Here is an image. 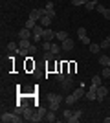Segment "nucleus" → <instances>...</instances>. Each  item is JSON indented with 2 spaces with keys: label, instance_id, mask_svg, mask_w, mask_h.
I'll use <instances>...</instances> for the list:
<instances>
[{
  "label": "nucleus",
  "instance_id": "1",
  "mask_svg": "<svg viewBox=\"0 0 110 123\" xmlns=\"http://www.w3.org/2000/svg\"><path fill=\"white\" fill-rule=\"evenodd\" d=\"M0 121L2 123H22L24 118H22V116H17L15 112H4L0 116Z\"/></svg>",
  "mask_w": 110,
  "mask_h": 123
},
{
  "label": "nucleus",
  "instance_id": "2",
  "mask_svg": "<svg viewBox=\"0 0 110 123\" xmlns=\"http://www.w3.org/2000/svg\"><path fill=\"white\" fill-rule=\"evenodd\" d=\"M46 108L44 107H37L35 108V112H33V118H31V123H39V121H42V119L46 118Z\"/></svg>",
  "mask_w": 110,
  "mask_h": 123
},
{
  "label": "nucleus",
  "instance_id": "3",
  "mask_svg": "<svg viewBox=\"0 0 110 123\" xmlns=\"http://www.w3.org/2000/svg\"><path fill=\"white\" fill-rule=\"evenodd\" d=\"M44 30H46V28H44L41 22H39V24L31 30V33H33V42H41V41H42V33H44Z\"/></svg>",
  "mask_w": 110,
  "mask_h": 123
},
{
  "label": "nucleus",
  "instance_id": "4",
  "mask_svg": "<svg viewBox=\"0 0 110 123\" xmlns=\"http://www.w3.org/2000/svg\"><path fill=\"white\" fill-rule=\"evenodd\" d=\"M44 15H48L46 7H44V9H33L31 13H29V18H35L37 22H41V18H42Z\"/></svg>",
  "mask_w": 110,
  "mask_h": 123
},
{
  "label": "nucleus",
  "instance_id": "5",
  "mask_svg": "<svg viewBox=\"0 0 110 123\" xmlns=\"http://www.w3.org/2000/svg\"><path fill=\"white\" fill-rule=\"evenodd\" d=\"M84 98L88 99V101H97V88L95 86H90L84 94Z\"/></svg>",
  "mask_w": 110,
  "mask_h": 123
},
{
  "label": "nucleus",
  "instance_id": "6",
  "mask_svg": "<svg viewBox=\"0 0 110 123\" xmlns=\"http://www.w3.org/2000/svg\"><path fill=\"white\" fill-rule=\"evenodd\" d=\"M73 46H75V42H73V39H70V37L66 39V41L61 42V48H63V51H72Z\"/></svg>",
  "mask_w": 110,
  "mask_h": 123
},
{
  "label": "nucleus",
  "instance_id": "7",
  "mask_svg": "<svg viewBox=\"0 0 110 123\" xmlns=\"http://www.w3.org/2000/svg\"><path fill=\"white\" fill-rule=\"evenodd\" d=\"M53 39H55V31L50 30V28H46L44 33H42V41H44V42H52Z\"/></svg>",
  "mask_w": 110,
  "mask_h": 123
},
{
  "label": "nucleus",
  "instance_id": "8",
  "mask_svg": "<svg viewBox=\"0 0 110 123\" xmlns=\"http://www.w3.org/2000/svg\"><path fill=\"white\" fill-rule=\"evenodd\" d=\"M31 46H33V42L29 41V39H20V41H18V48H20V50H29Z\"/></svg>",
  "mask_w": 110,
  "mask_h": 123
},
{
  "label": "nucleus",
  "instance_id": "9",
  "mask_svg": "<svg viewBox=\"0 0 110 123\" xmlns=\"http://www.w3.org/2000/svg\"><path fill=\"white\" fill-rule=\"evenodd\" d=\"M29 37H33L31 30H28L26 26H24V28H22V30L18 31V39H29Z\"/></svg>",
  "mask_w": 110,
  "mask_h": 123
},
{
  "label": "nucleus",
  "instance_id": "10",
  "mask_svg": "<svg viewBox=\"0 0 110 123\" xmlns=\"http://www.w3.org/2000/svg\"><path fill=\"white\" fill-rule=\"evenodd\" d=\"M106 92H108V90H106V86H103V85H101V86H97V101H103V99L106 98Z\"/></svg>",
  "mask_w": 110,
  "mask_h": 123
},
{
  "label": "nucleus",
  "instance_id": "11",
  "mask_svg": "<svg viewBox=\"0 0 110 123\" xmlns=\"http://www.w3.org/2000/svg\"><path fill=\"white\" fill-rule=\"evenodd\" d=\"M46 11H48V17H52V18H55V17H57V13H55V6H53V2H48V4H46Z\"/></svg>",
  "mask_w": 110,
  "mask_h": 123
},
{
  "label": "nucleus",
  "instance_id": "12",
  "mask_svg": "<svg viewBox=\"0 0 110 123\" xmlns=\"http://www.w3.org/2000/svg\"><path fill=\"white\" fill-rule=\"evenodd\" d=\"M44 121H48V123H53V121H57L55 110H50V108H48V112H46V118H44Z\"/></svg>",
  "mask_w": 110,
  "mask_h": 123
},
{
  "label": "nucleus",
  "instance_id": "13",
  "mask_svg": "<svg viewBox=\"0 0 110 123\" xmlns=\"http://www.w3.org/2000/svg\"><path fill=\"white\" fill-rule=\"evenodd\" d=\"M64 103H66V105H68V107H73V105H75V103H77V98H75V96H73V94H68V96H66V98H64Z\"/></svg>",
  "mask_w": 110,
  "mask_h": 123
},
{
  "label": "nucleus",
  "instance_id": "14",
  "mask_svg": "<svg viewBox=\"0 0 110 123\" xmlns=\"http://www.w3.org/2000/svg\"><path fill=\"white\" fill-rule=\"evenodd\" d=\"M72 86H73V77L66 75V79L63 81V88H64V90H68V88H72Z\"/></svg>",
  "mask_w": 110,
  "mask_h": 123
},
{
  "label": "nucleus",
  "instance_id": "15",
  "mask_svg": "<svg viewBox=\"0 0 110 123\" xmlns=\"http://www.w3.org/2000/svg\"><path fill=\"white\" fill-rule=\"evenodd\" d=\"M72 94H73V96H75L77 99H81V98H84V94H86V90H84L83 86H79V88H75V90H73Z\"/></svg>",
  "mask_w": 110,
  "mask_h": 123
},
{
  "label": "nucleus",
  "instance_id": "16",
  "mask_svg": "<svg viewBox=\"0 0 110 123\" xmlns=\"http://www.w3.org/2000/svg\"><path fill=\"white\" fill-rule=\"evenodd\" d=\"M79 119H81V110L77 108V110H73V116L68 119V123H77Z\"/></svg>",
  "mask_w": 110,
  "mask_h": 123
},
{
  "label": "nucleus",
  "instance_id": "17",
  "mask_svg": "<svg viewBox=\"0 0 110 123\" xmlns=\"http://www.w3.org/2000/svg\"><path fill=\"white\" fill-rule=\"evenodd\" d=\"M95 7H97V2H95V0H88V2L84 4V9L86 11H92V9H95Z\"/></svg>",
  "mask_w": 110,
  "mask_h": 123
},
{
  "label": "nucleus",
  "instance_id": "18",
  "mask_svg": "<svg viewBox=\"0 0 110 123\" xmlns=\"http://www.w3.org/2000/svg\"><path fill=\"white\" fill-rule=\"evenodd\" d=\"M52 20H53L52 17H48V15H44V17H42V18H41V24L44 26V28H50V24H52Z\"/></svg>",
  "mask_w": 110,
  "mask_h": 123
},
{
  "label": "nucleus",
  "instance_id": "19",
  "mask_svg": "<svg viewBox=\"0 0 110 123\" xmlns=\"http://www.w3.org/2000/svg\"><path fill=\"white\" fill-rule=\"evenodd\" d=\"M50 51H52L53 55H59V53L63 51V48H61V44H52V48H50Z\"/></svg>",
  "mask_w": 110,
  "mask_h": 123
},
{
  "label": "nucleus",
  "instance_id": "20",
  "mask_svg": "<svg viewBox=\"0 0 110 123\" xmlns=\"http://www.w3.org/2000/svg\"><path fill=\"white\" fill-rule=\"evenodd\" d=\"M101 79H103V75H94L92 77V86H101Z\"/></svg>",
  "mask_w": 110,
  "mask_h": 123
},
{
  "label": "nucleus",
  "instance_id": "21",
  "mask_svg": "<svg viewBox=\"0 0 110 123\" xmlns=\"http://www.w3.org/2000/svg\"><path fill=\"white\" fill-rule=\"evenodd\" d=\"M99 64H101V66H110V57L101 55V57H99Z\"/></svg>",
  "mask_w": 110,
  "mask_h": 123
},
{
  "label": "nucleus",
  "instance_id": "22",
  "mask_svg": "<svg viewBox=\"0 0 110 123\" xmlns=\"http://www.w3.org/2000/svg\"><path fill=\"white\" fill-rule=\"evenodd\" d=\"M55 39H59V41L63 42V41L68 39V33H66V31H57V33H55Z\"/></svg>",
  "mask_w": 110,
  "mask_h": 123
},
{
  "label": "nucleus",
  "instance_id": "23",
  "mask_svg": "<svg viewBox=\"0 0 110 123\" xmlns=\"http://www.w3.org/2000/svg\"><path fill=\"white\" fill-rule=\"evenodd\" d=\"M37 24H39V22H37L35 18H28V20H26V24H24V26H26L28 30H33V28H35Z\"/></svg>",
  "mask_w": 110,
  "mask_h": 123
},
{
  "label": "nucleus",
  "instance_id": "24",
  "mask_svg": "<svg viewBox=\"0 0 110 123\" xmlns=\"http://www.w3.org/2000/svg\"><path fill=\"white\" fill-rule=\"evenodd\" d=\"M59 107H61V103H57V101H50L48 103V108H50V110H55V112H57Z\"/></svg>",
  "mask_w": 110,
  "mask_h": 123
},
{
  "label": "nucleus",
  "instance_id": "25",
  "mask_svg": "<svg viewBox=\"0 0 110 123\" xmlns=\"http://www.w3.org/2000/svg\"><path fill=\"white\" fill-rule=\"evenodd\" d=\"M88 48H90V51H92V53H99V51H101V44H94V42H92Z\"/></svg>",
  "mask_w": 110,
  "mask_h": 123
},
{
  "label": "nucleus",
  "instance_id": "26",
  "mask_svg": "<svg viewBox=\"0 0 110 123\" xmlns=\"http://www.w3.org/2000/svg\"><path fill=\"white\" fill-rule=\"evenodd\" d=\"M101 75L105 77V79H108V77H110V66H103V70H101Z\"/></svg>",
  "mask_w": 110,
  "mask_h": 123
},
{
  "label": "nucleus",
  "instance_id": "27",
  "mask_svg": "<svg viewBox=\"0 0 110 123\" xmlns=\"http://www.w3.org/2000/svg\"><path fill=\"white\" fill-rule=\"evenodd\" d=\"M72 116H73V110H70V108H68V110H64V112H63V119H66V121H68V119L72 118Z\"/></svg>",
  "mask_w": 110,
  "mask_h": 123
},
{
  "label": "nucleus",
  "instance_id": "28",
  "mask_svg": "<svg viewBox=\"0 0 110 123\" xmlns=\"http://www.w3.org/2000/svg\"><path fill=\"white\" fill-rule=\"evenodd\" d=\"M44 59H46V61H53V59H57V55H53L52 51H46V53H44Z\"/></svg>",
  "mask_w": 110,
  "mask_h": 123
},
{
  "label": "nucleus",
  "instance_id": "29",
  "mask_svg": "<svg viewBox=\"0 0 110 123\" xmlns=\"http://www.w3.org/2000/svg\"><path fill=\"white\" fill-rule=\"evenodd\" d=\"M7 50H9V51H17V50H18V46H17L15 42H9V44H7Z\"/></svg>",
  "mask_w": 110,
  "mask_h": 123
},
{
  "label": "nucleus",
  "instance_id": "30",
  "mask_svg": "<svg viewBox=\"0 0 110 123\" xmlns=\"http://www.w3.org/2000/svg\"><path fill=\"white\" fill-rule=\"evenodd\" d=\"M101 48H110V37H106L105 41L101 42Z\"/></svg>",
  "mask_w": 110,
  "mask_h": 123
},
{
  "label": "nucleus",
  "instance_id": "31",
  "mask_svg": "<svg viewBox=\"0 0 110 123\" xmlns=\"http://www.w3.org/2000/svg\"><path fill=\"white\" fill-rule=\"evenodd\" d=\"M86 2H88V0H72V4H73V6H84Z\"/></svg>",
  "mask_w": 110,
  "mask_h": 123
},
{
  "label": "nucleus",
  "instance_id": "32",
  "mask_svg": "<svg viewBox=\"0 0 110 123\" xmlns=\"http://www.w3.org/2000/svg\"><path fill=\"white\" fill-rule=\"evenodd\" d=\"M77 35H79V39H81V37H86V30H84V28H79Z\"/></svg>",
  "mask_w": 110,
  "mask_h": 123
},
{
  "label": "nucleus",
  "instance_id": "33",
  "mask_svg": "<svg viewBox=\"0 0 110 123\" xmlns=\"http://www.w3.org/2000/svg\"><path fill=\"white\" fill-rule=\"evenodd\" d=\"M105 9H106V7H105V6H103V4H97V7H95V11H99L101 15L105 13Z\"/></svg>",
  "mask_w": 110,
  "mask_h": 123
},
{
  "label": "nucleus",
  "instance_id": "34",
  "mask_svg": "<svg viewBox=\"0 0 110 123\" xmlns=\"http://www.w3.org/2000/svg\"><path fill=\"white\" fill-rule=\"evenodd\" d=\"M79 41L83 42V44H88V46H90V44H92V41H90L88 37H81V39H79Z\"/></svg>",
  "mask_w": 110,
  "mask_h": 123
},
{
  "label": "nucleus",
  "instance_id": "35",
  "mask_svg": "<svg viewBox=\"0 0 110 123\" xmlns=\"http://www.w3.org/2000/svg\"><path fill=\"white\" fill-rule=\"evenodd\" d=\"M50 48H52V42H44L42 44V50L44 51H50Z\"/></svg>",
  "mask_w": 110,
  "mask_h": 123
},
{
  "label": "nucleus",
  "instance_id": "36",
  "mask_svg": "<svg viewBox=\"0 0 110 123\" xmlns=\"http://www.w3.org/2000/svg\"><path fill=\"white\" fill-rule=\"evenodd\" d=\"M28 53H29V55H35V53H37V46H35V44H33V46L28 50Z\"/></svg>",
  "mask_w": 110,
  "mask_h": 123
},
{
  "label": "nucleus",
  "instance_id": "37",
  "mask_svg": "<svg viewBox=\"0 0 110 123\" xmlns=\"http://www.w3.org/2000/svg\"><path fill=\"white\" fill-rule=\"evenodd\" d=\"M53 101H57V103H63V96H61V94H55Z\"/></svg>",
  "mask_w": 110,
  "mask_h": 123
},
{
  "label": "nucleus",
  "instance_id": "38",
  "mask_svg": "<svg viewBox=\"0 0 110 123\" xmlns=\"http://www.w3.org/2000/svg\"><path fill=\"white\" fill-rule=\"evenodd\" d=\"M53 98H55V94H52V92H48V96H46L48 103H50V101H53Z\"/></svg>",
  "mask_w": 110,
  "mask_h": 123
},
{
  "label": "nucleus",
  "instance_id": "39",
  "mask_svg": "<svg viewBox=\"0 0 110 123\" xmlns=\"http://www.w3.org/2000/svg\"><path fill=\"white\" fill-rule=\"evenodd\" d=\"M103 17H105L106 20H110V9H105V13H103Z\"/></svg>",
  "mask_w": 110,
  "mask_h": 123
}]
</instances>
